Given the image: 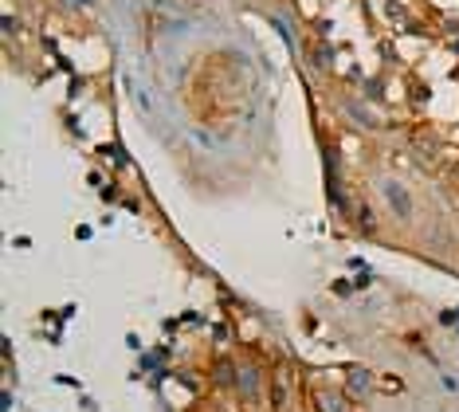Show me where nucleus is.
<instances>
[{
    "mask_svg": "<svg viewBox=\"0 0 459 412\" xmlns=\"http://www.w3.org/2000/svg\"><path fill=\"white\" fill-rule=\"evenodd\" d=\"M385 197L393 201V208H397V212H408V193H405V189H397L393 181L385 185Z\"/></svg>",
    "mask_w": 459,
    "mask_h": 412,
    "instance_id": "nucleus-1",
    "label": "nucleus"
}]
</instances>
